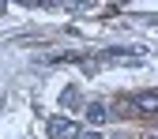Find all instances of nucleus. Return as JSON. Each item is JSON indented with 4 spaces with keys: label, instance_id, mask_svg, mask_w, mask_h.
Segmentation results:
<instances>
[{
    "label": "nucleus",
    "instance_id": "obj_3",
    "mask_svg": "<svg viewBox=\"0 0 158 139\" xmlns=\"http://www.w3.org/2000/svg\"><path fill=\"white\" fill-rule=\"evenodd\" d=\"M106 117H109V105L106 102H87V121L90 124H102Z\"/></svg>",
    "mask_w": 158,
    "mask_h": 139
},
{
    "label": "nucleus",
    "instance_id": "obj_4",
    "mask_svg": "<svg viewBox=\"0 0 158 139\" xmlns=\"http://www.w3.org/2000/svg\"><path fill=\"white\" fill-rule=\"evenodd\" d=\"M75 139H102V132H94V128H87V132H83V128H79V135H75Z\"/></svg>",
    "mask_w": 158,
    "mask_h": 139
},
{
    "label": "nucleus",
    "instance_id": "obj_6",
    "mask_svg": "<svg viewBox=\"0 0 158 139\" xmlns=\"http://www.w3.org/2000/svg\"><path fill=\"white\" fill-rule=\"evenodd\" d=\"M113 139H128V135H124V132H117V135H113Z\"/></svg>",
    "mask_w": 158,
    "mask_h": 139
},
{
    "label": "nucleus",
    "instance_id": "obj_2",
    "mask_svg": "<svg viewBox=\"0 0 158 139\" xmlns=\"http://www.w3.org/2000/svg\"><path fill=\"white\" fill-rule=\"evenodd\" d=\"M132 109H139L143 117H154V113H158V94H151V90H147V94H135V98H132Z\"/></svg>",
    "mask_w": 158,
    "mask_h": 139
},
{
    "label": "nucleus",
    "instance_id": "obj_5",
    "mask_svg": "<svg viewBox=\"0 0 158 139\" xmlns=\"http://www.w3.org/2000/svg\"><path fill=\"white\" fill-rule=\"evenodd\" d=\"M113 109H117V117H128V113H132V102H117Z\"/></svg>",
    "mask_w": 158,
    "mask_h": 139
},
{
    "label": "nucleus",
    "instance_id": "obj_1",
    "mask_svg": "<svg viewBox=\"0 0 158 139\" xmlns=\"http://www.w3.org/2000/svg\"><path fill=\"white\" fill-rule=\"evenodd\" d=\"M79 135V124L72 117H53L49 121V139H75Z\"/></svg>",
    "mask_w": 158,
    "mask_h": 139
}]
</instances>
